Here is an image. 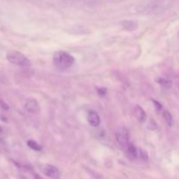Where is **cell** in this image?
Here are the masks:
<instances>
[{
	"mask_svg": "<svg viewBox=\"0 0 179 179\" xmlns=\"http://www.w3.org/2000/svg\"><path fill=\"white\" fill-rule=\"evenodd\" d=\"M138 156H139L141 159H142V161H143V162H147V161L149 160L148 153L146 152L145 150H142V149L138 150Z\"/></svg>",
	"mask_w": 179,
	"mask_h": 179,
	"instance_id": "cell-13",
	"label": "cell"
},
{
	"mask_svg": "<svg viewBox=\"0 0 179 179\" xmlns=\"http://www.w3.org/2000/svg\"><path fill=\"white\" fill-rule=\"evenodd\" d=\"M7 60L13 65L23 67V68H28V67H31V65H32L29 59L25 57L23 53L17 52V51H12L8 53Z\"/></svg>",
	"mask_w": 179,
	"mask_h": 179,
	"instance_id": "cell-2",
	"label": "cell"
},
{
	"mask_svg": "<svg viewBox=\"0 0 179 179\" xmlns=\"http://www.w3.org/2000/svg\"><path fill=\"white\" fill-rule=\"evenodd\" d=\"M156 82L160 84L161 86H163L165 88H170L172 86V81H169V79H165V78H158L156 79Z\"/></svg>",
	"mask_w": 179,
	"mask_h": 179,
	"instance_id": "cell-10",
	"label": "cell"
},
{
	"mask_svg": "<svg viewBox=\"0 0 179 179\" xmlns=\"http://www.w3.org/2000/svg\"><path fill=\"white\" fill-rule=\"evenodd\" d=\"M0 106H1V107H2L3 109H5V110H8V109H9V106H8L3 100H1V99H0Z\"/></svg>",
	"mask_w": 179,
	"mask_h": 179,
	"instance_id": "cell-16",
	"label": "cell"
},
{
	"mask_svg": "<svg viewBox=\"0 0 179 179\" xmlns=\"http://www.w3.org/2000/svg\"><path fill=\"white\" fill-rule=\"evenodd\" d=\"M127 148V151L129 153V155L132 159H136L138 157V150L136 149V147L133 143H129Z\"/></svg>",
	"mask_w": 179,
	"mask_h": 179,
	"instance_id": "cell-9",
	"label": "cell"
},
{
	"mask_svg": "<svg viewBox=\"0 0 179 179\" xmlns=\"http://www.w3.org/2000/svg\"><path fill=\"white\" fill-rule=\"evenodd\" d=\"M42 172L50 178L58 179L59 177V171L57 167L51 164H45L41 168Z\"/></svg>",
	"mask_w": 179,
	"mask_h": 179,
	"instance_id": "cell-5",
	"label": "cell"
},
{
	"mask_svg": "<svg viewBox=\"0 0 179 179\" xmlns=\"http://www.w3.org/2000/svg\"><path fill=\"white\" fill-rule=\"evenodd\" d=\"M163 116H164V119L165 122L167 123V125L169 127L173 126V118H172L171 114L168 110H164Z\"/></svg>",
	"mask_w": 179,
	"mask_h": 179,
	"instance_id": "cell-11",
	"label": "cell"
},
{
	"mask_svg": "<svg viewBox=\"0 0 179 179\" xmlns=\"http://www.w3.org/2000/svg\"><path fill=\"white\" fill-rule=\"evenodd\" d=\"M152 102H154V105H155V110H156V111H160V110H161V108H162V105H161V103L157 102V101H155V100H152Z\"/></svg>",
	"mask_w": 179,
	"mask_h": 179,
	"instance_id": "cell-15",
	"label": "cell"
},
{
	"mask_svg": "<svg viewBox=\"0 0 179 179\" xmlns=\"http://www.w3.org/2000/svg\"><path fill=\"white\" fill-rule=\"evenodd\" d=\"M25 110L33 115H37L40 112V107L38 101L34 98H29L24 102Z\"/></svg>",
	"mask_w": 179,
	"mask_h": 179,
	"instance_id": "cell-4",
	"label": "cell"
},
{
	"mask_svg": "<svg viewBox=\"0 0 179 179\" xmlns=\"http://www.w3.org/2000/svg\"><path fill=\"white\" fill-rule=\"evenodd\" d=\"M148 128L151 129V130H154L156 129V123L155 122V121L153 120V119H151L149 121V124H148Z\"/></svg>",
	"mask_w": 179,
	"mask_h": 179,
	"instance_id": "cell-14",
	"label": "cell"
},
{
	"mask_svg": "<svg viewBox=\"0 0 179 179\" xmlns=\"http://www.w3.org/2000/svg\"><path fill=\"white\" fill-rule=\"evenodd\" d=\"M27 146L29 147L30 149L35 150V151H40L42 150V147L34 140L27 141Z\"/></svg>",
	"mask_w": 179,
	"mask_h": 179,
	"instance_id": "cell-12",
	"label": "cell"
},
{
	"mask_svg": "<svg viewBox=\"0 0 179 179\" xmlns=\"http://www.w3.org/2000/svg\"><path fill=\"white\" fill-rule=\"evenodd\" d=\"M74 58L70 53L64 51H58L53 54V65L59 70H67L70 68L74 63Z\"/></svg>",
	"mask_w": 179,
	"mask_h": 179,
	"instance_id": "cell-1",
	"label": "cell"
},
{
	"mask_svg": "<svg viewBox=\"0 0 179 179\" xmlns=\"http://www.w3.org/2000/svg\"><path fill=\"white\" fill-rule=\"evenodd\" d=\"M87 121L92 127H98L101 123L100 116L94 110H90L87 114Z\"/></svg>",
	"mask_w": 179,
	"mask_h": 179,
	"instance_id": "cell-6",
	"label": "cell"
},
{
	"mask_svg": "<svg viewBox=\"0 0 179 179\" xmlns=\"http://www.w3.org/2000/svg\"><path fill=\"white\" fill-rule=\"evenodd\" d=\"M2 131H3V128H2V127L0 126V133H1Z\"/></svg>",
	"mask_w": 179,
	"mask_h": 179,
	"instance_id": "cell-19",
	"label": "cell"
},
{
	"mask_svg": "<svg viewBox=\"0 0 179 179\" xmlns=\"http://www.w3.org/2000/svg\"><path fill=\"white\" fill-rule=\"evenodd\" d=\"M135 116L136 117V119L140 122H144L146 121V118H147V115H146L145 111L143 110V108L139 105H136L135 107Z\"/></svg>",
	"mask_w": 179,
	"mask_h": 179,
	"instance_id": "cell-8",
	"label": "cell"
},
{
	"mask_svg": "<svg viewBox=\"0 0 179 179\" xmlns=\"http://www.w3.org/2000/svg\"><path fill=\"white\" fill-rule=\"evenodd\" d=\"M97 92H98V94H99L100 95H102V96H103V95L106 94L107 89L106 88H104V87H103V88H102V87H101V88H97Z\"/></svg>",
	"mask_w": 179,
	"mask_h": 179,
	"instance_id": "cell-17",
	"label": "cell"
},
{
	"mask_svg": "<svg viewBox=\"0 0 179 179\" xmlns=\"http://www.w3.org/2000/svg\"><path fill=\"white\" fill-rule=\"evenodd\" d=\"M116 137L118 143L121 146L126 148L129 143V130L125 127H120L116 131Z\"/></svg>",
	"mask_w": 179,
	"mask_h": 179,
	"instance_id": "cell-3",
	"label": "cell"
},
{
	"mask_svg": "<svg viewBox=\"0 0 179 179\" xmlns=\"http://www.w3.org/2000/svg\"><path fill=\"white\" fill-rule=\"evenodd\" d=\"M121 26L128 32H133L138 28V23L135 20H124L121 22Z\"/></svg>",
	"mask_w": 179,
	"mask_h": 179,
	"instance_id": "cell-7",
	"label": "cell"
},
{
	"mask_svg": "<svg viewBox=\"0 0 179 179\" xmlns=\"http://www.w3.org/2000/svg\"><path fill=\"white\" fill-rule=\"evenodd\" d=\"M35 177H36V179H42L40 177H39L38 175H35Z\"/></svg>",
	"mask_w": 179,
	"mask_h": 179,
	"instance_id": "cell-18",
	"label": "cell"
}]
</instances>
